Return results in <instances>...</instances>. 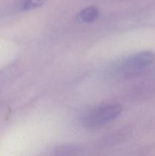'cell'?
<instances>
[{
    "mask_svg": "<svg viewBox=\"0 0 155 156\" xmlns=\"http://www.w3.org/2000/svg\"><path fill=\"white\" fill-rule=\"evenodd\" d=\"M119 105H103L94 108L84 117L83 125L91 129L100 127L116 118L122 112Z\"/></svg>",
    "mask_w": 155,
    "mask_h": 156,
    "instance_id": "obj_1",
    "label": "cell"
},
{
    "mask_svg": "<svg viewBox=\"0 0 155 156\" xmlns=\"http://www.w3.org/2000/svg\"><path fill=\"white\" fill-rule=\"evenodd\" d=\"M155 60V54L151 51H143L131 55L122 61L120 70L124 73L132 72L148 66Z\"/></svg>",
    "mask_w": 155,
    "mask_h": 156,
    "instance_id": "obj_2",
    "label": "cell"
},
{
    "mask_svg": "<svg viewBox=\"0 0 155 156\" xmlns=\"http://www.w3.org/2000/svg\"><path fill=\"white\" fill-rule=\"evenodd\" d=\"M99 16V9L95 6H89L81 11L78 15V19L84 23H91Z\"/></svg>",
    "mask_w": 155,
    "mask_h": 156,
    "instance_id": "obj_3",
    "label": "cell"
},
{
    "mask_svg": "<svg viewBox=\"0 0 155 156\" xmlns=\"http://www.w3.org/2000/svg\"><path fill=\"white\" fill-rule=\"evenodd\" d=\"M45 2L46 0H21L18 6L21 10H31L41 6Z\"/></svg>",
    "mask_w": 155,
    "mask_h": 156,
    "instance_id": "obj_4",
    "label": "cell"
}]
</instances>
